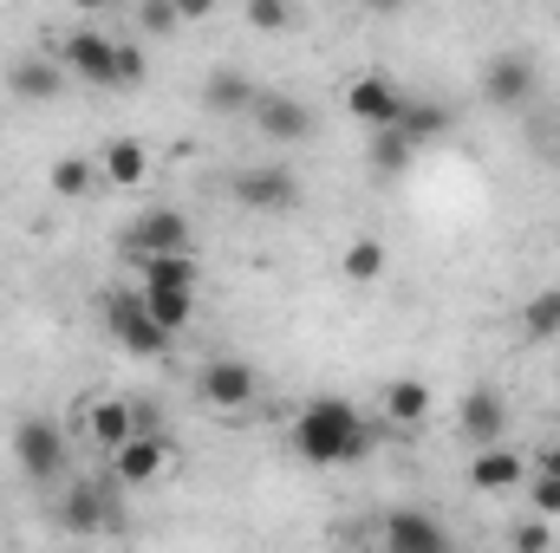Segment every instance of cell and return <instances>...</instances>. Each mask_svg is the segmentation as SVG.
<instances>
[{
	"instance_id": "cell-36",
	"label": "cell",
	"mask_w": 560,
	"mask_h": 553,
	"mask_svg": "<svg viewBox=\"0 0 560 553\" xmlns=\"http://www.w3.org/2000/svg\"><path fill=\"white\" fill-rule=\"evenodd\" d=\"M555 150H560V125H555Z\"/></svg>"
},
{
	"instance_id": "cell-17",
	"label": "cell",
	"mask_w": 560,
	"mask_h": 553,
	"mask_svg": "<svg viewBox=\"0 0 560 553\" xmlns=\"http://www.w3.org/2000/svg\"><path fill=\"white\" fill-rule=\"evenodd\" d=\"M378 411H385V423H423V416L436 411V391L423 378H385Z\"/></svg>"
},
{
	"instance_id": "cell-4",
	"label": "cell",
	"mask_w": 560,
	"mask_h": 553,
	"mask_svg": "<svg viewBox=\"0 0 560 553\" xmlns=\"http://www.w3.org/2000/svg\"><path fill=\"white\" fill-rule=\"evenodd\" d=\"M13 456H20V469H26L33 482H59V475H66V462H72L66 430H59L52 416H26V423L13 430Z\"/></svg>"
},
{
	"instance_id": "cell-28",
	"label": "cell",
	"mask_w": 560,
	"mask_h": 553,
	"mask_svg": "<svg viewBox=\"0 0 560 553\" xmlns=\"http://www.w3.org/2000/svg\"><path fill=\"white\" fill-rule=\"evenodd\" d=\"M66 521H72V528H92V521H98V489H72V495H66Z\"/></svg>"
},
{
	"instance_id": "cell-3",
	"label": "cell",
	"mask_w": 560,
	"mask_h": 553,
	"mask_svg": "<svg viewBox=\"0 0 560 553\" xmlns=\"http://www.w3.org/2000/svg\"><path fill=\"white\" fill-rule=\"evenodd\" d=\"M105 326H112V339H118L131 358H163V352H170V339H176V332L150 313L143 286H138V293H125V286H118V293H105Z\"/></svg>"
},
{
	"instance_id": "cell-1",
	"label": "cell",
	"mask_w": 560,
	"mask_h": 553,
	"mask_svg": "<svg viewBox=\"0 0 560 553\" xmlns=\"http://www.w3.org/2000/svg\"><path fill=\"white\" fill-rule=\"evenodd\" d=\"M372 449V430L365 416L352 411L346 398H313L306 411L293 416V456L306 469H346Z\"/></svg>"
},
{
	"instance_id": "cell-11",
	"label": "cell",
	"mask_w": 560,
	"mask_h": 553,
	"mask_svg": "<svg viewBox=\"0 0 560 553\" xmlns=\"http://www.w3.org/2000/svg\"><path fill=\"white\" fill-rule=\"evenodd\" d=\"M378 541H385L392 553H443V548H450V528H443L436 515H418V508H398V515H385Z\"/></svg>"
},
{
	"instance_id": "cell-21",
	"label": "cell",
	"mask_w": 560,
	"mask_h": 553,
	"mask_svg": "<svg viewBox=\"0 0 560 553\" xmlns=\"http://www.w3.org/2000/svg\"><path fill=\"white\" fill-rule=\"evenodd\" d=\"M339 268H346V280H352V286H372V280H385L392 255H385V242H378V235H352Z\"/></svg>"
},
{
	"instance_id": "cell-23",
	"label": "cell",
	"mask_w": 560,
	"mask_h": 553,
	"mask_svg": "<svg viewBox=\"0 0 560 553\" xmlns=\"http://www.w3.org/2000/svg\"><path fill=\"white\" fill-rule=\"evenodd\" d=\"M522 332H528V339H541V345H548V339H560V286L535 293V299L522 306Z\"/></svg>"
},
{
	"instance_id": "cell-25",
	"label": "cell",
	"mask_w": 560,
	"mask_h": 553,
	"mask_svg": "<svg viewBox=\"0 0 560 553\" xmlns=\"http://www.w3.org/2000/svg\"><path fill=\"white\" fill-rule=\"evenodd\" d=\"M46 183H52V196H66V202H72V196H92V183H98V169H92L85 156H59Z\"/></svg>"
},
{
	"instance_id": "cell-8",
	"label": "cell",
	"mask_w": 560,
	"mask_h": 553,
	"mask_svg": "<svg viewBox=\"0 0 560 553\" xmlns=\"http://www.w3.org/2000/svg\"><path fill=\"white\" fill-rule=\"evenodd\" d=\"M235 202L255 209V215H287V209H300V176L280 169V163H255V169L235 176Z\"/></svg>"
},
{
	"instance_id": "cell-12",
	"label": "cell",
	"mask_w": 560,
	"mask_h": 553,
	"mask_svg": "<svg viewBox=\"0 0 560 553\" xmlns=\"http://www.w3.org/2000/svg\"><path fill=\"white\" fill-rule=\"evenodd\" d=\"M255 125H261L275 143H306L313 138V111H306V98H293V92H261V98H255Z\"/></svg>"
},
{
	"instance_id": "cell-19",
	"label": "cell",
	"mask_w": 560,
	"mask_h": 553,
	"mask_svg": "<svg viewBox=\"0 0 560 553\" xmlns=\"http://www.w3.org/2000/svg\"><path fill=\"white\" fill-rule=\"evenodd\" d=\"M131 430H138V411H131L125 398H98V404L85 411V436H92L98 449H118Z\"/></svg>"
},
{
	"instance_id": "cell-32",
	"label": "cell",
	"mask_w": 560,
	"mask_h": 553,
	"mask_svg": "<svg viewBox=\"0 0 560 553\" xmlns=\"http://www.w3.org/2000/svg\"><path fill=\"white\" fill-rule=\"evenodd\" d=\"M170 7H176V20H209L222 0H170Z\"/></svg>"
},
{
	"instance_id": "cell-15",
	"label": "cell",
	"mask_w": 560,
	"mask_h": 553,
	"mask_svg": "<svg viewBox=\"0 0 560 553\" xmlns=\"http://www.w3.org/2000/svg\"><path fill=\"white\" fill-rule=\"evenodd\" d=\"M66 59H13L7 66V92L13 98H26V105H52L59 92H66Z\"/></svg>"
},
{
	"instance_id": "cell-9",
	"label": "cell",
	"mask_w": 560,
	"mask_h": 553,
	"mask_svg": "<svg viewBox=\"0 0 560 553\" xmlns=\"http://www.w3.org/2000/svg\"><path fill=\"white\" fill-rule=\"evenodd\" d=\"M255 391H261V378H255V365H242V358H209V365L196 372V398H202L209 411H242V404H255Z\"/></svg>"
},
{
	"instance_id": "cell-10",
	"label": "cell",
	"mask_w": 560,
	"mask_h": 553,
	"mask_svg": "<svg viewBox=\"0 0 560 553\" xmlns=\"http://www.w3.org/2000/svg\"><path fill=\"white\" fill-rule=\"evenodd\" d=\"M535 85H541V66H535L528 52H495V59L482 66V98H489V105H502V111L528 105V98H535Z\"/></svg>"
},
{
	"instance_id": "cell-26",
	"label": "cell",
	"mask_w": 560,
	"mask_h": 553,
	"mask_svg": "<svg viewBox=\"0 0 560 553\" xmlns=\"http://www.w3.org/2000/svg\"><path fill=\"white\" fill-rule=\"evenodd\" d=\"M293 20H300L293 0H248V26L255 33H293Z\"/></svg>"
},
{
	"instance_id": "cell-35",
	"label": "cell",
	"mask_w": 560,
	"mask_h": 553,
	"mask_svg": "<svg viewBox=\"0 0 560 553\" xmlns=\"http://www.w3.org/2000/svg\"><path fill=\"white\" fill-rule=\"evenodd\" d=\"M72 7H85V13H98V7H112V0H72Z\"/></svg>"
},
{
	"instance_id": "cell-18",
	"label": "cell",
	"mask_w": 560,
	"mask_h": 553,
	"mask_svg": "<svg viewBox=\"0 0 560 553\" xmlns=\"http://www.w3.org/2000/svg\"><path fill=\"white\" fill-rule=\"evenodd\" d=\"M469 482H476L482 495H502V489H515V482H522V456H515V449H502V443H482V449H476V462H469Z\"/></svg>"
},
{
	"instance_id": "cell-29",
	"label": "cell",
	"mask_w": 560,
	"mask_h": 553,
	"mask_svg": "<svg viewBox=\"0 0 560 553\" xmlns=\"http://www.w3.org/2000/svg\"><path fill=\"white\" fill-rule=\"evenodd\" d=\"M509 541H515L522 553H541L548 541H555V528H548V515H535V521H522V528H515Z\"/></svg>"
},
{
	"instance_id": "cell-5",
	"label": "cell",
	"mask_w": 560,
	"mask_h": 553,
	"mask_svg": "<svg viewBox=\"0 0 560 553\" xmlns=\"http://www.w3.org/2000/svg\"><path fill=\"white\" fill-rule=\"evenodd\" d=\"M196 248V228L183 209H143L138 222L125 228V255L131 261H150V255H189Z\"/></svg>"
},
{
	"instance_id": "cell-22",
	"label": "cell",
	"mask_w": 560,
	"mask_h": 553,
	"mask_svg": "<svg viewBox=\"0 0 560 553\" xmlns=\"http://www.w3.org/2000/svg\"><path fill=\"white\" fill-rule=\"evenodd\" d=\"M411 150H418V143L405 138L398 125H385V131H372V150H365V156H372L378 176H405V169H411Z\"/></svg>"
},
{
	"instance_id": "cell-16",
	"label": "cell",
	"mask_w": 560,
	"mask_h": 553,
	"mask_svg": "<svg viewBox=\"0 0 560 553\" xmlns=\"http://www.w3.org/2000/svg\"><path fill=\"white\" fill-rule=\"evenodd\" d=\"M255 98H261V85L242 72V66H215L209 79H202V105L215 111V118H235V111H255Z\"/></svg>"
},
{
	"instance_id": "cell-34",
	"label": "cell",
	"mask_w": 560,
	"mask_h": 553,
	"mask_svg": "<svg viewBox=\"0 0 560 553\" xmlns=\"http://www.w3.org/2000/svg\"><path fill=\"white\" fill-rule=\"evenodd\" d=\"M359 7H372V13H398L405 0H359Z\"/></svg>"
},
{
	"instance_id": "cell-31",
	"label": "cell",
	"mask_w": 560,
	"mask_h": 553,
	"mask_svg": "<svg viewBox=\"0 0 560 553\" xmlns=\"http://www.w3.org/2000/svg\"><path fill=\"white\" fill-rule=\"evenodd\" d=\"M176 26V7L170 0H143V33H170Z\"/></svg>"
},
{
	"instance_id": "cell-27",
	"label": "cell",
	"mask_w": 560,
	"mask_h": 553,
	"mask_svg": "<svg viewBox=\"0 0 560 553\" xmlns=\"http://www.w3.org/2000/svg\"><path fill=\"white\" fill-rule=\"evenodd\" d=\"M528 495H535V515H548V521L560 515V475L555 469H535V489Z\"/></svg>"
},
{
	"instance_id": "cell-2",
	"label": "cell",
	"mask_w": 560,
	"mask_h": 553,
	"mask_svg": "<svg viewBox=\"0 0 560 553\" xmlns=\"http://www.w3.org/2000/svg\"><path fill=\"white\" fill-rule=\"evenodd\" d=\"M143 268V299H150V313L170 326V332H183L189 326V313H196V261L189 255H150L138 261Z\"/></svg>"
},
{
	"instance_id": "cell-6",
	"label": "cell",
	"mask_w": 560,
	"mask_h": 553,
	"mask_svg": "<svg viewBox=\"0 0 560 553\" xmlns=\"http://www.w3.org/2000/svg\"><path fill=\"white\" fill-rule=\"evenodd\" d=\"M59 59H66V72H72V79L118 92V39H105V33H92V26H72V33H66V46H59Z\"/></svg>"
},
{
	"instance_id": "cell-14",
	"label": "cell",
	"mask_w": 560,
	"mask_h": 553,
	"mask_svg": "<svg viewBox=\"0 0 560 553\" xmlns=\"http://www.w3.org/2000/svg\"><path fill=\"white\" fill-rule=\"evenodd\" d=\"M112 462H118V482H156L163 475V462H170V436H156V430H131L118 449H112Z\"/></svg>"
},
{
	"instance_id": "cell-20",
	"label": "cell",
	"mask_w": 560,
	"mask_h": 553,
	"mask_svg": "<svg viewBox=\"0 0 560 553\" xmlns=\"http://www.w3.org/2000/svg\"><path fill=\"white\" fill-rule=\"evenodd\" d=\"M98 169H105V183H112V189H138L143 176H150V156H143L138 138H112Z\"/></svg>"
},
{
	"instance_id": "cell-30",
	"label": "cell",
	"mask_w": 560,
	"mask_h": 553,
	"mask_svg": "<svg viewBox=\"0 0 560 553\" xmlns=\"http://www.w3.org/2000/svg\"><path fill=\"white\" fill-rule=\"evenodd\" d=\"M138 85H143V52L118 46V92H138Z\"/></svg>"
},
{
	"instance_id": "cell-33",
	"label": "cell",
	"mask_w": 560,
	"mask_h": 553,
	"mask_svg": "<svg viewBox=\"0 0 560 553\" xmlns=\"http://www.w3.org/2000/svg\"><path fill=\"white\" fill-rule=\"evenodd\" d=\"M541 469H555V475H560V443H548V449H541Z\"/></svg>"
},
{
	"instance_id": "cell-7",
	"label": "cell",
	"mask_w": 560,
	"mask_h": 553,
	"mask_svg": "<svg viewBox=\"0 0 560 553\" xmlns=\"http://www.w3.org/2000/svg\"><path fill=\"white\" fill-rule=\"evenodd\" d=\"M405 85L392 79V72H365V79H352L346 85V111L365 125V131H385V125H398L405 118Z\"/></svg>"
},
{
	"instance_id": "cell-24",
	"label": "cell",
	"mask_w": 560,
	"mask_h": 553,
	"mask_svg": "<svg viewBox=\"0 0 560 553\" xmlns=\"http://www.w3.org/2000/svg\"><path fill=\"white\" fill-rule=\"evenodd\" d=\"M398 131H405L411 143H436L443 131H450V105H418V98H411L405 118H398Z\"/></svg>"
},
{
	"instance_id": "cell-13",
	"label": "cell",
	"mask_w": 560,
	"mask_h": 553,
	"mask_svg": "<svg viewBox=\"0 0 560 553\" xmlns=\"http://www.w3.org/2000/svg\"><path fill=\"white\" fill-rule=\"evenodd\" d=\"M456 423H463V436H469L476 449H482V443H502V430H509V404H502V391H495V385H476V391H463Z\"/></svg>"
}]
</instances>
